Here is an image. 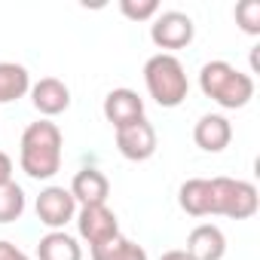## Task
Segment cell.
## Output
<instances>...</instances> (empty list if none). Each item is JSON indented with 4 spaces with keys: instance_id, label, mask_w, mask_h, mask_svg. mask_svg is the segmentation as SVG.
<instances>
[{
    "instance_id": "cell-13",
    "label": "cell",
    "mask_w": 260,
    "mask_h": 260,
    "mask_svg": "<svg viewBox=\"0 0 260 260\" xmlns=\"http://www.w3.org/2000/svg\"><path fill=\"white\" fill-rule=\"evenodd\" d=\"M193 260H223L226 254V236L217 223H199L190 230L187 236V248H184Z\"/></svg>"
},
{
    "instance_id": "cell-1",
    "label": "cell",
    "mask_w": 260,
    "mask_h": 260,
    "mask_svg": "<svg viewBox=\"0 0 260 260\" xmlns=\"http://www.w3.org/2000/svg\"><path fill=\"white\" fill-rule=\"evenodd\" d=\"M61 128L49 119H37L22 132L19 144V166L34 181H49L61 169Z\"/></svg>"
},
{
    "instance_id": "cell-2",
    "label": "cell",
    "mask_w": 260,
    "mask_h": 260,
    "mask_svg": "<svg viewBox=\"0 0 260 260\" xmlns=\"http://www.w3.org/2000/svg\"><path fill=\"white\" fill-rule=\"evenodd\" d=\"M199 89L223 110H239L254 98V80L223 58L205 61L199 71Z\"/></svg>"
},
{
    "instance_id": "cell-19",
    "label": "cell",
    "mask_w": 260,
    "mask_h": 260,
    "mask_svg": "<svg viewBox=\"0 0 260 260\" xmlns=\"http://www.w3.org/2000/svg\"><path fill=\"white\" fill-rule=\"evenodd\" d=\"M236 25L251 37L260 34V0H242V4H236Z\"/></svg>"
},
{
    "instance_id": "cell-9",
    "label": "cell",
    "mask_w": 260,
    "mask_h": 260,
    "mask_svg": "<svg viewBox=\"0 0 260 260\" xmlns=\"http://www.w3.org/2000/svg\"><path fill=\"white\" fill-rule=\"evenodd\" d=\"M104 119L113 125V132L128 122H135V119H144V98L135 92V89H110L104 104Z\"/></svg>"
},
{
    "instance_id": "cell-17",
    "label": "cell",
    "mask_w": 260,
    "mask_h": 260,
    "mask_svg": "<svg viewBox=\"0 0 260 260\" xmlns=\"http://www.w3.org/2000/svg\"><path fill=\"white\" fill-rule=\"evenodd\" d=\"M92 251V260H147V251L141 245H135L132 239H125L122 233L98 248H89Z\"/></svg>"
},
{
    "instance_id": "cell-15",
    "label": "cell",
    "mask_w": 260,
    "mask_h": 260,
    "mask_svg": "<svg viewBox=\"0 0 260 260\" xmlns=\"http://www.w3.org/2000/svg\"><path fill=\"white\" fill-rule=\"evenodd\" d=\"M37 260H83V248L64 230H49L37 242Z\"/></svg>"
},
{
    "instance_id": "cell-8",
    "label": "cell",
    "mask_w": 260,
    "mask_h": 260,
    "mask_svg": "<svg viewBox=\"0 0 260 260\" xmlns=\"http://www.w3.org/2000/svg\"><path fill=\"white\" fill-rule=\"evenodd\" d=\"M34 211H37V220L49 230H64L74 217H77V202L71 196V190L64 187H46L40 190L37 202H34Z\"/></svg>"
},
{
    "instance_id": "cell-5",
    "label": "cell",
    "mask_w": 260,
    "mask_h": 260,
    "mask_svg": "<svg viewBox=\"0 0 260 260\" xmlns=\"http://www.w3.org/2000/svg\"><path fill=\"white\" fill-rule=\"evenodd\" d=\"M156 147H159V138H156V128L147 122V116L116 128V150L128 162H147L156 153Z\"/></svg>"
},
{
    "instance_id": "cell-10",
    "label": "cell",
    "mask_w": 260,
    "mask_h": 260,
    "mask_svg": "<svg viewBox=\"0 0 260 260\" xmlns=\"http://www.w3.org/2000/svg\"><path fill=\"white\" fill-rule=\"evenodd\" d=\"M193 141L205 153H220L233 141V125H230V119L223 113H205L193 125Z\"/></svg>"
},
{
    "instance_id": "cell-23",
    "label": "cell",
    "mask_w": 260,
    "mask_h": 260,
    "mask_svg": "<svg viewBox=\"0 0 260 260\" xmlns=\"http://www.w3.org/2000/svg\"><path fill=\"white\" fill-rule=\"evenodd\" d=\"M159 260H193V257H190V254H187L184 248H175V251H166V254H162Z\"/></svg>"
},
{
    "instance_id": "cell-16",
    "label": "cell",
    "mask_w": 260,
    "mask_h": 260,
    "mask_svg": "<svg viewBox=\"0 0 260 260\" xmlns=\"http://www.w3.org/2000/svg\"><path fill=\"white\" fill-rule=\"evenodd\" d=\"M31 92V74L25 64L16 61H0V104L19 101Z\"/></svg>"
},
{
    "instance_id": "cell-18",
    "label": "cell",
    "mask_w": 260,
    "mask_h": 260,
    "mask_svg": "<svg viewBox=\"0 0 260 260\" xmlns=\"http://www.w3.org/2000/svg\"><path fill=\"white\" fill-rule=\"evenodd\" d=\"M25 214V190L10 181L0 187V223H13Z\"/></svg>"
},
{
    "instance_id": "cell-20",
    "label": "cell",
    "mask_w": 260,
    "mask_h": 260,
    "mask_svg": "<svg viewBox=\"0 0 260 260\" xmlns=\"http://www.w3.org/2000/svg\"><path fill=\"white\" fill-rule=\"evenodd\" d=\"M119 13L132 22H150L159 16V4L156 0H119Z\"/></svg>"
},
{
    "instance_id": "cell-4",
    "label": "cell",
    "mask_w": 260,
    "mask_h": 260,
    "mask_svg": "<svg viewBox=\"0 0 260 260\" xmlns=\"http://www.w3.org/2000/svg\"><path fill=\"white\" fill-rule=\"evenodd\" d=\"M260 208L257 187L239 178H211V211L233 220H248Z\"/></svg>"
},
{
    "instance_id": "cell-11",
    "label": "cell",
    "mask_w": 260,
    "mask_h": 260,
    "mask_svg": "<svg viewBox=\"0 0 260 260\" xmlns=\"http://www.w3.org/2000/svg\"><path fill=\"white\" fill-rule=\"evenodd\" d=\"M31 104L40 116H58L71 107V89L58 77H43L40 83H31Z\"/></svg>"
},
{
    "instance_id": "cell-6",
    "label": "cell",
    "mask_w": 260,
    "mask_h": 260,
    "mask_svg": "<svg viewBox=\"0 0 260 260\" xmlns=\"http://www.w3.org/2000/svg\"><path fill=\"white\" fill-rule=\"evenodd\" d=\"M193 37H196V25L181 10H166V13L159 10V16L150 25V40L159 49H184L193 43Z\"/></svg>"
},
{
    "instance_id": "cell-7",
    "label": "cell",
    "mask_w": 260,
    "mask_h": 260,
    "mask_svg": "<svg viewBox=\"0 0 260 260\" xmlns=\"http://www.w3.org/2000/svg\"><path fill=\"white\" fill-rule=\"evenodd\" d=\"M74 220H77L80 239L89 242V248H98V245L119 236V220L107 205H83Z\"/></svg>"
},
{
    "instance_id": "cell-3",
    "label": "cell",
    "mask_w": 260,
    "mask_h": 260,
    "mask_svg": "<svg viewBox=\"0 0 260 260\" xmlns=\"http://www.w3.org/2000/svg\"><path fill=\"white\" fill-rule=\"evenodd\" d=\"M144 86L159 107H178L190 92L187 71L172 52H156L144 61Z\"/></svg>"
},
{
    "instance_id": "cell-21",
    "label": "cell",
    "mask_w": 260,
    "mask_h": 260,
    "mask_svg": "<svg viewBox=\"0 0 260 260\" xmlns=\"http://www.w3.org/2000/svg\"><path fill=\"white\" fill-rule=\"evenodd\" d=\"M0 260H31L22 248H16L13 242H7V239H0Z\"/></svg>"
},
{
    "instance_id": "cell-14",
    "label": "cell",
    "mask_w": 260,
    "mask_h": 260,
    "mask_svg": "<svg viewBox=\"0 0 260 260\" xmlns=\"http://www.w3.org/2000/svg\"><path fill=\"white\" fill-rule=\"evenodd\" d=\"M178 205L190 217H211V178H190L178 190Z\"/></svg>"
},
{
    "instance_id": "cell-22",
    "label": "cell",
    "mask_w": 260,
    "mask_h": 260,
    "mask_svg": "<svg viewBox=\"0 0 260 260\" xmlns=\"http://www.w3.org/2000/svg\"><path fill=\"white\" fill-rule=\"evenodd\" d=\"M10 181H13V159H10L4 150H0V187L10 184Z\"/></svg>"
},
{
    "instance_id": "cell-12",
    "label": "cell",
    "mask_w": 260,
    "mask_h": 260,
    "mask_svg": "<svg viewBox=\"0 0 260 260\" xmlns=\"http://www.w3.org/2000/svg\"><path fill=\"white\" fill-rule=\"evenodd\" d=\"M71 196L74 202L83 208V205H107V196H110V181L101 169H80L71 181Z\"/></svg>"
}]
</instances>
